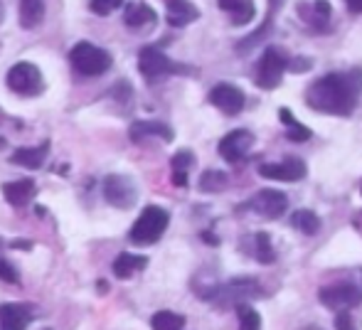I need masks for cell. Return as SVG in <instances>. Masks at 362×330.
I'll return each instance as SVG.
<instances>
[{
  "label": "cell",
  "mask_w": 362,
  "mask_h": 330,
  "mask_svg": "<svg viewBox=\"0 0 362 330\" xmlns=\"http://www.w3.org/2000/svg\"><path fill=\"white\" fill-rule=\"evenodd\" d=\"M298 15L305 20V25H308L310 30H315V33H325L333 10H330L328 0H313V3H300Z\"/></svg>",
  "instance_id": "obj_14"
},
{
  "label": "cell",
  "mask_w": 362,
  "mask_h": 330,
  "mask_svg": "<svg viewBox=\"0 0 362 330\" xmlns=\"http://www.w3.org/2000/svg\"><path fill=\"white\" fill-rule=\"evenodd\" d=\"M182 326H185V318L173 311H158L156 316L151 318L153 330H182Z\"/></svg>",
  "instance_id": "obj_26"
},
{
  "label": "cell",
  "mask_w": 362,
  "mask_h": 330,
  "mask_svg": "<svg viewBox=\"0 0 362 330\" xmlns=\"http://www.w3.org/2000/svg\"><path fill=\"white\" fill-rule=\"evenodd\" d=\"M168 222H170V215H168L163 207H146L141 212V217L136 220V225L131 227V242L139 247H151L156 244L158 240L163 237V232L168 230Z\"/></svg>",
  "instance_id": "obj_3"
},
{
  "label": "cell",
  "mask_w": 362,
  "mask_h": 330,
  "mask_svg": "<svg viewBox=\"0 0 362 330\" xmlns=\"http://www.w3.org/2000/svg\"><path fill=\"white\" fill-rule=\"evenodd\" d=\"M124 5V0H91L89 8L94 15H111Z\"/></svg>",
  "instance_id": "obj_31"
},
{
  "label": "cell",
  "mask_w": 362,
  "mask_h": 330,
  "mask_svg": "<svg viewBox=\"0 0 362 330\" xmlns=\"http://www.w3.org/2000/svg\"><path fill=\"white\" fill-rule=\"evenodd\" d=\"M345 8L350 13H362V0H345Z\"/></svg>",
  "instance_id": "obj_34"
},
{
  "label": "cell",
  "mask_w": 362,
  "mask_h": 330,
  "mask_svg": "<svg viewBox=\"0 0 362 330\" xmlns=\"http://www.w3.org/2000/svg\"><path fill=\"white\" fill-rule=\"evenodd\" d=\"M195 163V155L190 151H180V153L173 155V182L177 187H185L187 182V170Z\"/></svg>",
  "instance_id": "obj_25"
},
{
  "label": "cell",
  "mask_w": 362,
  "mask_h": 330,
  "mask_svg": "<svg viewBox=\"0 0 362 330\" xmlns=\"http://www.w3.org/2000/svg\"><path fill=\"white\" fill-rule=\"evenodd\" d=\"M286 207H288L286 195L279 190H269V187L257 192L252 197V202H249V210L257 212L259 217H267V220H279L286 212Z\"/></svg>",
  "instance_id": "obj_10"
},
{
  "label": "cell",
  "mask_w": 362,
  "mask_h": 330,
  "mask_svg": "<svg viewBox=\"0 0 362 330\" xmlns=\"http://www.w3.org/2000/svg\"><path fill=\"white\" fill-rule=\"evenodd\" d=\"M124 23L129 30L146 33V30H151L153 25L158 23V15L148 3H129L126 5V13H124Z\"/></svg>",
  "instance_id": "obj_16"
},
{
  "label": "cell",
  "mask_w": 362,
  "mask_h": 330,
  "mask_svg": "<svg viewBox=\"0 0 362 330\" xmlns=\"http://www.w3.org/2000/svg\"><path fill=\"white\" fill-rule=\"evenodd\" d=\"M219 8L224 13H229L234 25H247L254 20L257 8H254V0H219Z\"/></svg>",
  "instance_id": "obj_21"
},
{
  "label": "cell",
  "mask_w": 362,
  "mask_h": 330,
  "mask_svg": "<svg viewBox=\"0 0 362 330\" xmlns=\"http://www.w3.org/2000/svg\"><path fill=\"white\" fill-rule=\"evenodd\" d=\"M165 5H168V23L173 28H185V25L195 23L200 18V10L190 0H165Z\"/></svg>",
  "instance_id": "obj_18"
},
{
  "label": "cell",
  "mask_w": 362,
  "mask_h": 330,
  "mask_svg": "<svg viewBox=\"0 0 362 330\" xmlns=\"http://www.w3.org/2000/svg\"><path fill=\"white\" fill-rule=\"evenodd\" d=\"M129 136L134 143H141V141L153 139V136L163 141H173V129L163 124V121H136V124L131 126Z\"/></svg>",
  "instance_id": "obj_17"
},
{
  "label": "cell",
  "mask_w": 362,
  "mask_h": 330,
  "mask_svg": "<svg viewBox=\"0 0 362 330\" xmlns=\"http://www.w3.org/2000/svg\"><path fill=\"white\" fill-rule=\"evenodd\" d=\"M335 328L338 330H358V326H355L353 316H350L348 311L338 313V318H335Z\"/></svg>",
  "instance_id": "obj_33"
},
{
  "label": "cell",
  "mask_w": 362,
  "mask_h": 330,
  "mask_svg": "<svg viewBox=\"0 0 362 330\" xmlns=\"http://www.w3.org/2000/svg\"><path fill=\"white\" fill-rule=\"evenodd\" d=\"M318 296L325 308H333V311L343 313V311H350V308L360 306L362 288H358L355 283H335V286L320 288Z\"/></svg>",
  "instance_id": "obj_9"
},
{
  "label": "cell",
  "mask_w": 362,
  "mask_h": 330,
  "mask_svg": "<svg viewBox=\"0 0 362 330\" xmlns=\"http://www.w3.org/2000/svg\"><path fill=\"white\" fill-rule=\"evenodd\" d=\"M18 271H15L13 266H10L5 259H0V281H5V283H18Z\"/></svg>",
  "instance_id": "obj_32"
},
{
  "label": "cell",
  "mask_w": 362,
  "mask_h": 330,
  "mask_svg": "<svg viewBox=\"0 0 362 330\" xmlns=\"http://www.w3.org/2000/svg\"><path fill=\"white\" fill-rule=\"evenodd\" d=\"M252 146H254V136L247 129H237L219 141V155L224 160H229V163H239L252 151Z\"/></svg>",
  "instance_id": "obj_11"
},
{
  "label": "cell",
  "mask_w": 362,
  "mask_h": 330,
  "mask_svg": "<svg viewBox=\"0 0 362 330\" xmlns=\"http://www.w3.org/2000/svg\"><path fill=\"white\" fill-rule=\"evenodd\" d=\"M254 257L259 259L262 264H272L274 259H276V252H274V244H272V237L264 235V232H259L257 237H254Z\"/></svg>",
  "instance_id": "obj_29"
},
{
  "label": "cell",
  "mask_w": 362,
  "mask_h": 330,
  "mask_svg": "<svg viewBox=\"0 0 362 330\" xmlns=\"http://www.w3.org/2000/svg\"><path fill=\"white\" fill-rule=\"evenodd\" d=\"M20 28L35 30L45 20V0H20Z\"/></svg>",
  "instance_id": "obj_22"
},
{
  "label": "cell",
  "mask_w": 362,
  "mask_h": 330,
  "mask_svg": "<svg viewBox=\"0 0 362 330\" xmlns=\"http://www.w3.org/2000/svg\"><path fill=\"white\" fill-rule=\"evenodd\" d=\"M362 91V72L350 69V72H335L315 79L305 91V101L310 109L320 114L348 116L355 111Z\"/></svg>",
  "instance_id": "obj_1"
},
{
  "label": "cell",
  "mask_w": 362,
  "mask_h": 330,
  "mask_svg": "<svg viewBox=\"0 0 362 330\" xmlns=\"http://www.w3.org/2000/svg\"><path fill=\"white\" fill-rule=\"evenodd\" d=\"M104 197L119 210H131L139 200V185L129 175H109L104 180Z\"/></svg>",
  "instance_id": "obj_7"
},
{
  "label": "cell",
  "mask_w": 362,
  "mask_h": 330,
  "mask_svg": "<svg viewBox=\"0 0 362 330\" xmlns=\"http://www.w3.org/2000/svg\"><path fill=\"white\" fill-rule=\"evenodd\" d=\"M35 192H37V185H35L33 180H15V182H5L3 185L5 200L15 207L28 205V202L35 197Z\"/></svg>",
  "instance_id": "obj_19"
},
{
  "label": "cell",
  "mask_w": 362,
  "mask_h": 330,
  "mask_svg": "<svg viewBox=\"0 0 362 330\" xmlns=\"http://www.w3.org/2000/svg\"><path fill=\"white\" fill-rule=\"evenodd\" d=\"M360 192H362V185H360Z\"/></svg>",
  "instance_id": "obj_37"
},
{
  "label": "cell",
  "mask_w": 362,
  "mask_h": 330,
  "mask_svg": "<svg viewBox=\"0 0 362 330\" xmlns=\"http://www.w3.org/2000/svg\"><path fill=\"white\" fill-rule=\"evenodd\" d=\"M244 101L247 99H244L242 89H237V86H232V84H217L215 89L210 91V104L217 106V109L227 116L239 114V111L244 109Z\"/></svg>",
  "instance_id": "obj_13"
},
{
  "label": "cell",
  "mask_w": 362,
  "mask_h": 330,
  "mask_svg": "<svg viewBox=\"0 0 362 330\" xmlns=\"http://www.w3.org/2000/svg\"><path fill=\"white\" fill-rule=\"evenodd\" d=\"M148 264L146 257H139V254H119L114 259V273L116 278H131L134 273L144 271Z\"/></svg>",
  "instance_id": "obj_23"
},
{
  "label": "cell",
  "mask_w": 362,
  "mask_h": 330,
  "mask_svg": "<svg viewBox=\"0 0 362 330\" xmlns=\"http://www.w3.org/2000/svg\"><path fill=\"white\" fill-rule=\"evenodd\" d=\"M286 69H288V57H284L281 49L269 47L257 67V84L262 89H276L281 84Z\"/></svg>",
  "instance_id": "obj_8"
},
{
  "label": "cell",
  "mask_w": 362,
  "mask_h": 330,
  "mask_svg": "<svg viewBox=\"0 0 362 330\" xmlns=\"http://www.w3.org/2000/svg\"><path fill=\"white\" fill-rule=\"evenodd\" d=\"M259 175L267 180L296 182L305 177V163L300 158H284L281 163H264L259 165Z\"/></svg>",
  "instance_id": "obj_12"
},
{
  "label": "cell",
  "mask_w": 362,
  "mask_h": 330,
  "mask_svg": "<svg viewBox=\"0 0 362 330\" xmlns=\"http://www.w3.org/2000/svg\"><path fill=\"white\" fill-rule=\"evenodd\" d=\"M69 62L81 77H101L111 69L114 59L106 49L96 47L91 42H79L76 47H72L69 52Z\"/></svg>",
  "instance_id": "obj_4"
},
{
  "label": "cell",
  "mask_w": 362,
  "mask_h": 330,
  "mask_svg": "<svg viewBox=\"0 0 362 330\" xmlns=\"http://www.w3.org/2000/svg\"><path fill=\"white\" fill-rule=\"evenodd\" d=\"M47 151H49V143L35 146V148H18L13 155H10V163L30 167V170H37V167H42L45 158H47Z\"/></svg>",
  "instance_id": "obj_20"
},
{
  "label": "cell",
  "mask_w": 362,
  "mask_h": 330,
  "mask_svg": "<svg viewBox=\"0 0 362 330\" xmlns=\"http://www.w3.org/2000/svg\"><path fill=\"white\" fill-rule=\"evenodd\" d=\"M33 308L23 303H3L0 306V330H28L33 323Z\"/></svg>",
  "instance_id": "obj_15"
},
{
  "label": "cell",
  "mask_w": 362,
  "mask_h": 330,
  "mask_svg": "<svg viewBox=\"0 0 362 330\" xmlns=\"http://www.w3.org/2000/svg\"><path fill=\"white\" fill-rule=\"evenodd\" d=\"M293 227L298 232H303V235H315V232L320 230V220H318V215L315 212H310V210H298L293 215Z\"/></svg>",
  "instance_id": "obj_28"
},
{
  "label": "cell",
  "mask_w": 362,
  "mask_h": 330,
  "mask_svg": "<svg viewBox=\"0 0 362 330\" xmlns=\"http://www.w3.org/2000/svg\"><path fill=\"white\" fill-rule=\"evenodd\" d=\"M0 249H3V242H0Z\"/></svg>",
  "instance_id": "obj_36"
},
{
  "label": "cell",
  "mask_w": 362,
  "mask_h": 330,
  "mask_svg": "<svg viewBox=\"0 0 362 330\" xmlns=\"http://www.w3.org/2000/svg\"><path fill=\"white\" fill-rule=\"evenodd\" d=\"M237 316H239V330H262V318H259V313L249 303L237 306Z\"/></svg>",
  "instance_id": "obj_30"
},
{
  "label": "cell",
  "mask_w": 362,
  "mask_h": 330,
  "mask_svg": "<svg viewBox=\"0 0 362 330\" xmlns=\"http://www.w3.org/2000/svg\"><path fill=\"white\" fill-rule=\"evenodd\" d=\"M139 69L146 79H160L168 77V74H182V72H190V69L180 67L175 64L170 57L160 52L158 47H144L139 52Z\"/></svg>",
  "instance_id": "obj_5"
},
{
  "label": "cell",
  "mask_w": 362,
  "mask_h": 330,
  "mask_svg": "<svg viewBox=\"0 0 362 330\" xmlns=\"http://www.w3.org/2000/svg\"><path fill=\"white\" fill-rule=\"evenodd\" d=\"M8 86L20 96H37L45 89L42 72L33 62H18L8 72Z\"/></svg>",
  "instance_id": "obj_6"
},
{
  "label": "cell",
  "mask_w": 362,
  "mask_h": 330,
  "mask_svg": "<svg viewBox=\"0 0 362 330\" xmlns=\"http://www.w3.org/2000/svg\"><path fill=\"white\" fill-rule=\"evenodd\" d=\"M353 227H355V230L360 232V237H362V212H358V215H355V220H353Z\"/></svg>",
  "instance_id": "obj_35"
},
{
  "label": "cell",
  "mask_w": 362,
  "mask_h": 330,
  "mask_svg": "<svg viewBox=\"0 0 362 330\" xmlns=\"http://www.w3.org/2000/svg\"><path fill=\"white\" fill-rule=\"evenodd\" d=\"M259 281L252 276H237L229 278L222 286H215L205 293V301H212L217 306H242V303H249L254 296H259Z\"/></svg>",
  "instance_id": "obj_2"
},
{
  "label": "cell",
  "mask_w": 362,
  "mask_h": 330,
  "mask_svg": "<svg viewBox=\"0 0 362 330\" xmlns=\"http://www.w3.org/2000/svg\"><path fill=\"white\" fill-rule=\"evenodd\" d=\"M227 185H229V177H227V172H222V170H207V172H202V177H200L202 192H222Z\"/></svg>",
  "instance_id": "obj_27"
},
{
  "label": "cell",
  "mask_w": 362,
  "mask_h": 330,
  "mask_svg": "<svg viewBox=\"0 0 362 330\" xmlns=\"http://www.w3.org/2000/svg\"><path fill=\"white\" fill-rule=\"evenodd\" d=\"M279 119H281V124L288 129V141H293V143H303V141L310 139V129L303 124H298L296 121V116L291 114L288 109H281L279 111Z\"/></svg>",
  "instance_id": "obj_24"
}]
</instances>
